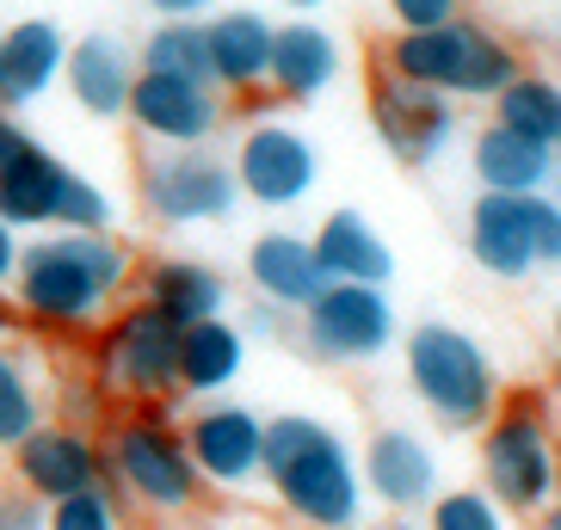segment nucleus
Masks as SVG:
<instances>
[{"label": "nucleus", "instance_id": "20e7f679", "mask_svg": "<svg viewBox=\"0 0 561 530\" xmlns=\"http://www.w3.org/2000/svg\"><path fill=\"white\" fill-rule=\"evenodd\" d=\"M401 358H408V389L445 431H481L494 419L500 370L476 333L450 327V321H420Z\"/></svg>", "mask_w": 561, "mask_h": 530}, {"label": "nucleus", "instance_id": "1a4fd4ad", "mask_svg": "<svg viewBox=\"0 0 561 530\" xmlns=\"http://www.w3.org/2000/svg\"><path fill=\"white\" fill-rule=\"evenodd\" d=\"M234 180L248 185V198H260V204H297L314 192L321 161H314L309 136H297L290 124H260L241 142V173Z\"/></svg>", "mask_w": 561, "mask_h": 530}, {"label": "nucleus", "instance_id": "ddd939ff", "mask_svg": "<svg viewBox=\"0 0 561 530\" xmlns=\"http://www.w3.org/2000/svg\"><path fill=\"white\" fill-rule=\"evenodd\" d=\"M149 204L167 222H210L234 210V173L216 166L210 154H167L149 166Z\"/></svg>", "mask_w": 561, "mask_h": 530}, {"label": "nucleus", "instance_id": "f8f14e48", "mask_svg": "<svg viewBox=\"0 0 561 530\" xmlns=\"http://www.w3.org/2000/svg\"><path fill=\"white\" fill-rule=\"evenodd\" d=\"M117 469L130 475V487L149 506H185L192 487H198V463H192V445H180L167 426H130L117 438Z\"/></svg>", "mask_w": 561, "mask_h": 530}, {"label": "nucleus", "instance_id": "6ab92c4d", "mask_svg": "<svg viewBox=\"0 0 561 530\" xmlns=\"http://www.w3.org/2000/svg\"><path fill=\"white\" fill-rule=\"evenodd\" d=\"M340 37L328 25H314V19H297V25H278V50H272V81L278 93L290 100H314V93H328L340 81Z\"/></svg>", "mask_w": 561, "mask_h": 530}, {"label": "nucleus", "instance_id": "7ed1b4c3", "mask_svg": "<svg viewBox=\"0 0 561 530\" xmlns=\"http://www.w3.org/2000/svg\"><path fill=\"white\" fill-rule=\"evenodd\" d=\"M561 438L543 389H506L494 419L481 426V494H494L500 512H537L556 506Z\"/></svg>", "mask_w": 561, "mask_h": 530}, {"label": "nucleus", "instance_id": "e433bc0d", "mask_svg": "<svg viewBox=\"0 0 561 530\" xmlns=\"http://www.w3.org/2000/svg\"><path fill=\"white\" fill-rule=\"evenodd\" d=\"M537 530H561V506H549V512L537 518Z\"/></svg>", "mask_w": 561, "mask_h": 530}, {"label": "nucleus", "instance_id": "4468645a", "mask_svg": "<svg viewBox=\"0 0 561 530\" xmlns=\"http://www.w3.org/2000/svg\"><path fill=\"white\" fill-rule=\"evenodd\" d=\"M192 463L222 487L265 475V419L248 407H210L192 426Z\"/></svg>", "mask_w": 561, "mask_h": 530}, {"label": "nucleus", "instance_id": "6e6552de", "mask_svg": "<svg viewBox=\"0 0 561 530\" xmlns=\"http://www.w3.org/2000/svg\"><path fill=\"white\" fill-rule=\"evenodd\" d=\"M364 494H377L389 512H420L438 499V450L420 438L413 426H382L364 445Z\"/></svg>", "mask_w": 561, "mask_h": 530}, {"label": "nucleus", "instance_id": "c85d7f7f", "mask_svg": "<svg viewBox=\"0 0 561 530\" xmlns=\"http://www.w3.org/2000/svg\"><path fill=\"white\" fill-rule=\"evenodd\" d=\"M426 518H432L426 530H506V512L481 487H445V494L432 499Z\"/></svg>", "mask_w": 561, "mask_h": 530}, {"label": "nucleus", "instance_id": "0eeeda50", "mask_svg": "<svg viewBox=\"0 0 561 530\" xmlns=\"http://www.w3.org/2000/svg\"><path fill=\"white\" fill-rule=\"evenodd\" d=\"M302 339H309L321 358L333 365H358V358H377L396 339V302L389 290H364V284H328V297L309 309L302 321Z\"/></svg>", "mask_w": 561, "mask_h": 530}, {"label": "nucleus", "instance_id": "393cba45", "mask_svg": "<svg viewBox=\"0 0 561 530\" xmlns=\"http://www.w3.org/2000/svg\"><path fill=\"white\" fill-rule=\"evenodd\" d=\"M62 185L68 173L56 161H37V154H25V161L0 180V216H13V222H37V216H56V204H62Z\"/></svg>", "mask_w": 561, "mask_h": 530}, {"label": "nucleus", "instance_id": "9b49d317", "mask_svg": "<svg viewBox=\"0 0 561 530\" xmlns=\"http://www.w3.org/2000/svg\"><path fill=\"white\" fill-rule=\"evenodd\" d=\"M556 161V149L506 130V124H481L476 142H469V166H476L481 192H494V198H543L561 173Z\"/></svg>", "mask_w": 561, "mask_h": 530}, {"label": "nucleus", "instance_id": "a19ab883", "mask_svg": "<svg viewBox=\"0 0 561 530\" xmlns=\"http://www.w3.org/2000/svg\"><path fill=\"white\" fill-rule=\"evenodd\" d=\"M556 68H561V25H556Z\"/></svg>", "mask_w": 561, "mask_h": 530}, {"label": "nucleus", "instance_id": "79ce46f5", "mask_svg": "<svg viewBox=\"0 0 561 530\" xmlns=\"http://www.w3.org/2000/svg\"><path fill=\"white\" fill-rule=\"evenodd\" d=\"M556 358H561V315H556Z\"/></svg>", "mask_w": 561, "mask_h": 530}, {"label": "nucleus", "instance_id": "7c9ffc66", "mask_svg": "<svg viewBox=\"0 0 561 530\" xmlns=\"http://www.w3.org/2000/svg\"><path fill=\"white\" fill-rule=\"evenodd\" d=\"M19 431H32V395L13 365H0V438H19Z\"/></svg>", "mask_w": 561, "mask_h": 530}, {"label": "nucleus", "instance_id": "f03ea898", "mask_svg": "<svg viewBox=\"0 0 561 530\" xmlns=\"http://www.w3.org/2000/svg\"><path fill=\"white\" fill-rule=\"evenodd\" d=\"M382 74L426 87V93H445L450 105L457 100H500L525 74V56L481 13H457L438 32H396L382 44Z\"/></svg>", "mask_w": 561, "mask_h": 530}, {"label": "nucleus", "instance_id": "473e14b6", "mask_svg": "<svg viewBox=\"0 0 561 530\" xmlns=\"http://www.w3.org/2000/svg\"><path fill=\"white\" fill-rule=\"evenodd\" d=\"M462 7H450V0H396L389 7V19H396L401 32H438V25H450Z\"/></svg>", "mask_w": 561, "mask_h": 530}, {"label": "nucleus", "instance_id": "b1692460", "mask_svg": "<svg viewBox=\"0 0 561 530\" xmlns=\"http://www.w3.org/2000/svg\"><path fill=\"white\" fill-rule=\"evenodd\" d=\"M241 358H248V339L229 321H204V327L185 333V346H180V382H192V389H229L241 377Z\"/></svg>", "mask_w": 561, "mask_h": 530}, {"label": "nucleus", "instance_id": "4be33fe9", "mask_svg": "<svg viewBox=\"0 0 561 530\" xmlns=\"http://www.w3.org/2000/svg\"><path fill=\"white\" fill-rule=\"evenodd\" d=\"M149 297L173 327L192 333L204 321H216V309H222V278H216L210 265H161L149 284Z\"/></svg>", "mask_w": 561, "mask_h": 530}, {"label": "nucleus", "instance_id": "37998d69", "mask_svg": "<svg viewBox=\"0 0 561 530\" xmlns=\"http://www.w3.org/2000/svg\"><path fill=\"white\" fill-rule=\"evenodd\" d=\"M556 506H561V469H556Z\"/></svg>", "mask_w": 561, "mask_h": 530}, {"label": "nucleus", "instance_id": "aec40b11", "mask_svg": "<svg viewBox=\"0 0 561 530\" xmlns=\"http://www.w3.org/2000/svg\"><path fill=\"white\" fill-rule=\"evenodd\" d=\"M272 50H278V25L265 13H222L210 25L216 81H229V87L265 81V74H272Z\"/></svg>", "mask_w": 561, "mask_h": 530}, {"label": "nucleus", "instance_id": "2f4dec72", "mask_svg": "<svg viewBox=\"0 0 561 530\" xmlns=\"http://www.w3.org/2000/svg\"><path fill=\"white\" fill-rule=\"evenodd\" d=\"M530 229H537V260L561 265V198H556V192L530 198Z\"/></svg>", "mask_w": 561, "mask_h": 530}, {"label": "nucleus", "instance_id": "a211bd4d", "mask_svg": "<svg viewBox=\"0 0 561 530\" xmlns=\"http://www.w3.org/2000/svg\"><path fill=\"white\" fill-rule=\"evenodd\" d=\"M142 130L167 136V142H204L216 130V93L192 81H173V74H142L130 93Z\"/></svg>", "mask_w": 561, "mask_h": 530}, {"label": "nucleus", "instance_id": "f3484780", "mask_svg": "<svg viewBox=\"0 0 561 530\" xmlns=\"http://www.w3.org/2000/svg\"><path fill=\"white\" fill-rule=\"evenodd\" d=\"M248 272L272 302L302 309V315L328 297V284H333L328 272H321V260H314V241H302V234H265V241H253Z\"/></svg>", "mask_w": 561, "mask_h": 530}, {"label": "nucleus", "instance_id": "c756f323", "mask_svg": "<svg viewBox=\"0 0 561 530\" xmlns=\"http://www.w3.org/2000/svg\"><path fill=\"white\" fill-rule=\"evenodd\" d=\"M56 216L62 222H81V229H105L112 222V204L93 192V185H81L75 173H68V185H62V204H56Z\"/></svg>", "mask_w": 561, "mask_h": 530}, {"label": "nucleus", "instance_id": "412c9836", "mask_svg": "<svg viewBox=\"0 0 561 530\" xmlns=\"http://www.w3.org/2000/svg\"><path fill=\"white\" fill-rule=\"evenodd\" d=\"M494 124L543 142V149L561 154V74H543V68H525L518 81L494 100Z\"/></svg>", "mask_w": 561, "mask_h": 530}, {"label": "nucleus", "instance_id": "4c0bfd02", "mask_svg": "<svg viewBox=\"0 0 561 530\" xmlns=\"http://www.w3.org/2000/svg\"><path fill=\"white\" fill-rule=\"evenodd\" d=\"M7 530H32V525H25V512H7Z\"/></svg>", "mask_w": 561, "mask_h": 530}, {"label": "nucleus", "instance_id": "ea45409f", "mask_svg": "<svg viewBox=\"0 0 561 530\" xmlns=\"http://www.w3.org/2000/svg\"><path fill=\"white\" fill-rule=\"evenodd\" d=\"M0 87H7V44H0Z\"/></svg>", "mask_w": 561, "mask_h": 530}, {"label": "nucleus", "instance_id": "f704fd0d", "mask_svg": "<svg viewBox=\"0 0 561 530\" xmlns=\"http://www.w3.org/2000/svg\"><path fill=\"white\" fill-rule=\"evenodd\" d=\"M25 154H32V149H25V136H19L13 124H0V180H7V173L25 161Z\"/></svg>", "mask_w": 561, "mask_h": 530}, {"label": "nucleus", "instance_id": "dca6fc26", "mask_svg": "<svg viewBox=\"0 0 561 530\" xmlns=\"http://www.w3.org/2000/svg\"><path fill=\"white\" fill-rule=\"evenodd\" d=\"M314 260L333 284H364V290H382L396 278V247L382 241L358 210H333L314 234Z\"/></svg>", "mask_w": 561, "mask_h": 530}, {"label": "nucleus", "instance_id": "f257e3e1", "mask_svg": "<svg viewBox=\"0 0 561 530\" xmlns=\"http://www.w3.org/2000/svg\"><path fill=\"white\" fill-rule=\"evenodd\" d=\"M265 481L309 530H358L364 469L333 426L309 414L265 419Z\"/></svg>", "mask_w": 561, "mask_h": 530}, {"label": "nucleus", "instance_id": "58836bf2", "mask_svg": "<svg viewBox=\"0 0 561 530\" xmlns=\"http://www.w3.org/2000/svg\"><path fill=\"white\" fill-rule=\"evenodd\" d=\"M7 260H13V247H7V229H0V272H7Z\"/></svg>", "mask_w": 561, "mask_h": 530}, {"label": "nucleus", "instance_id": "bb28decb", "mask_svg": "<svg viewBox=\"0 0 561 530\" xmlns=\"http://www.w3.org/2000/svg\"><path fill=\"white\" fill-rule=\"evenodd\" d=\"M56 62H62L56 25H44V19L19 25V32L7 37V93H37V87L56 74Z\"/></svg>", "mask_w": 561, "mask_h": 530}, {"label": "nucleus", "instance_id": "5701e85b", "mask_svg": "<svg viewBox=\"0 0 561 530\" xmlns=\"http://www.w3.org/2000/svg\"><path fill=\"white\" fill-rule=\"evenodd\" d=\"M75 93H81L87 112H105V117L130 105L136 81H130V56H124L117 37H87L75 50Z\"/></svg>", "mask_w": 561, "mask_h": 530}, {"label": "nucleus", "instance_id": "cd10ccee", "mask_svg": "<svg viewBox=\"0 0 561 530\" xmlns=\"http://www.w3.org/2000/svg\"><path fill=\"white\" fill-rule=\"evenodd\" d=\"M25 469H32L37 487L75 499V494H87V481H93V450H87L81 438H62V431H56V438H37L32 445Z\"/></svg>", "mask_w": 561, "mask_h": 530}, {"label": "nucleus", "instance_id": "9d476101", "mask_svg": "<svg viewBox=\"0 0 561 530\" xmlns=\"http://www.w3.org/2000/svg\"><path fill=\"white\" fill-rule=\"evenodd\" d=\"M469 260L500 284H525L537 272V229H530V198H494L481 192L469 204Z\"/></svg>", "mask_w": 561, "mask_h": 530}, {"label": "nucleus", "instance_id": "2eb2a0df", "mask_svg": "<svg viewBox=\"0 0 561 530\" xmlns=\"http://www.w3.org/2000/svg\"><path fill=\"white\" fill-rule=\"evenodd\" d=\"M180 346H185V333L149 302V309H136V315L112 333V377L124 382V389L154 395V389H167V382L180 377Z\"/></svg>", "mask_w": 561, "mask_h": 530}, {"label": "nucleus", "instance_id": "39448f33", "mask_svg": "<svg viewBox=\"0 0 561 530\" xmlns=\"http://www.w3.org/2000/svg\"><path fill=\"white\" fill-rule=\"evenodd\" d=\"M117 278H124V253H117L112 241L75 234V241H56V247L32 253L25 297H32V309H44V315H56V321H81L112 297Z\"/></svg>", "mask_w": 561, "mask_h": 530}, {"label": "nucleus", "instance_id": "72a5a7b5", "mask_svg": "<svg viewBox=\"0 0 561 530\" xmlns=\"http://www.w3.org/2000/svg\"><path fill=\"white\" fill-rule=\"evenodd\" d=\"M56 530H117L112 525V506H105L93 487L87 494H75V499H62V512H56Z\"/></svg>", "mask_w": 561, "mask_h": 530}, {"label": "nucleus", "instance_id": "423d86ee", "mask_svg": "<svg viewBox=\"0 0 561 530\" xmlns=\"http://www.w3.org/2000/svg\"><path fill=\"white\" fill-rule=\"evenodd\" d=\"M370 124H377V142L401 166H432L457 142V105L445 93L396 81V74H377V87H370Z\"/></svg>", "mask_w": 561, "mask_h": 530}, {"label": "nucleus", "instance_id": "a878e982", "mask_svg": "<svg viewBox=\"0 0 561 530\" xmlns=\"http://www.w3.org/2000/svg\"><path fill=\"white\" fill-rule=\"evenodd\" d=\"M149 74H173V81L210 87L216 62H210V25H161L149 37Z\"/></svg>", "mask_w": 561, "mask_h": 530}, {"label": "nucleus", "instance_id": "c9c22d12", "mask_svg": "<svg viewBox=\"0 0 561 530\" xmlns=\"http://www.w3.org/2000/svg\"><path fill=\"white\" fill-rule=\"evenodd\" d=\"M364 530H420L413 518H382V525H364Z\"/></svg>", "mask_w": 561, "mask_h": 530}]
</instances>
